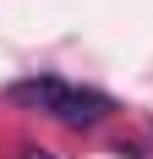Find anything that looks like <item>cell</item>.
<instances>
[{"instance_id": "cell-1", "label": "cell", "mask_w": 153, "mask_h": 159, "mask_svg": "<svg viewBox=\"0 0 153 159\" xmlns=\"http://www.w3.org/2000/svg\"><path fill=\"white\" fill-rule=\"evenodd\" d=\"M6 99L22 104V110L55 115V121H66V126H98V121L115 110L109 93H98V88H76V82H66V77H28V82H11Z\"/></svg>"}, {"instance_id": "cell-2", "label": "cell", "mask_w": 153, "mask_h": 159, "mask_svg": "<svg viewBox=\"0 0 153 159\" xmlns=\"http://www.w3.org/2000/svg\"><path fill=\"white\" fill-rule=\"evenodd\" d=\"M22 159H55L49 148H38V143H22Z\"/></svg>"}]
</instances>
